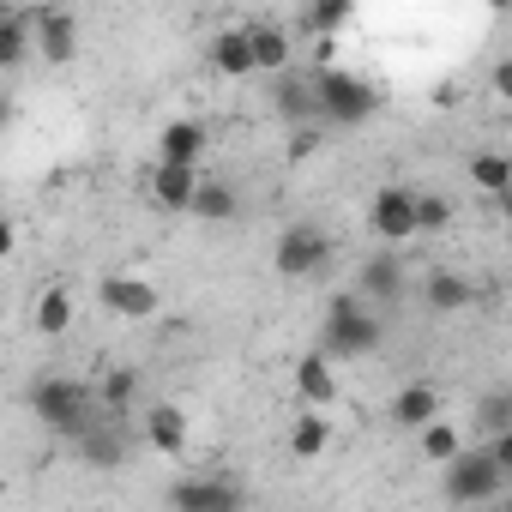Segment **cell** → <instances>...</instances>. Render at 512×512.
<instances>
[{"label":"cell","instance_id":"3957f363","mask_svg":"<svg viewBox=\"0 0 512 512\" xmlns=\"http://www.w3.org/2000/svg\"><path fill=\"white\" fill-rule=\"evenodd\" d=\"M308 85H314V121H326V127H362V121L380 109V97H374V85H368L362 73L314 67Z\"/></svg>","mask_w":512,"mask_h":512},{"label":"cell","instance_id":"f1b7e54d","mask_svg":"<svg viewBox=\"0 0 512 512\" xmlns=\"http://www.w3.org/2000/svg\"><path fill=\"white\" fill-rule=\"evenodd\" d=\"M476 428H482V434L512 428V392H488V398H476Z\"/></svg>","mask_w":512,"mask_h":512},{"label":"cell","instance_id":"7c38bea8","mask_svg":"<svg viewBox=\"0 0 512 512\" xmlns=\"http://www.w3.org/2000/svg\"><path fill=\"white\" fill-rule=\"evenodd\" d=\"M187 217H199V223L223 229V223H235V217H241V193H235L223 175H199V187H193V199H187Z\"/></svg>","mask_w":512,"mask_h":512},{"label":"cell","instance_id":"30bf717a","mask_svg":"<svg viewBox=\"0 0 512 512\" xmlns=\"http://www.w3.org/2000/svg\"><path fill=\"white\" fill-rule=\"evenodd\" d=\"M73 452H79V464H91V470H115V464H127V428H121V416H91L85 422V434H73Z\"/></svg>","mask_w":512,"mask_h":512},{"label":"cell","instance_id":"d4e9b609","mask_svg":"<svg viewBox=\"0 0 512 512\" xmlns=\"http://www.w3.org/2000/svg\"><path fill=\"white\" fill-rule=\"evenodd\" d=\"M428 416H440V392H434V386H422V380H416V386H404V392L392 398V422H398V428H410V434H416Z\"/></svg>","mask_w":512,"mask_h":512},{"label":"cell","instance_id":"8992f818","mask_svg":"<svg viewBox=\"0 0 512 512\" xmlns=\"http://www.w3.org/2000/svg\"><path fill=\"white\" fill-rule=\"evenodd\" d=\"M31 49H37L49 67H73V61H79V19H73L67 7L31 13Z\"/></svg>","mask_w":512,"mask_h":512},{"label":"cell","instance_id":"f546056e","mask_svg":"<svg viewBox=\"0 0 512 512\" xmlns=\"http://www.w3.org/2000/svg\"><path fill=\"white\" fill-rule=\"evenodd\" d=\"M13 247H19V229H13L7 211H0V260H13Z\"/></svg>","mask_w":512,"mask_h":512},{"label":"cell","instance_id":"7a4b0ae2","mask_svg":"<svg viewBox=\"0 0 512 512\" xmlns=\"http://www.w3.org/2000/svg\"><path fill=\"white\" fill-rule=\"evenodd\" d=\"M31 416H37L49 434L73 440V434H85V422L97 416V386L79 380V374H43V380L31 386Z\"/></svg>","mask_w":512,"mask_h":512},{"label":"cell","instance_id":"9a60e30c","mask_svg":"<svg viewBox=\"0 0 512 512\" xmlns=\"http://www.w3.org/2000/svg\"><path fill=\"white\" fill-rule=\"evenodd\" d=\"M272 109H278V121L308 127L314 121V85H308V73H296V67L272 73Z\"/></svg>","mask_w":512,"mask_h":512},{"label":"cell","instance_id":"9c48e42d","mask_svg":"<svg viewBox=\"0 0 512 512\" xmlns=\"http://www.w3.org/2000/svg\"><path fill=\"white\" fill-rule=\"evenodd\" d=\"M97 302H103L115 320H151V314L163 308L157 284H145V278H133V272H109V278L97 284Z\"/></svg>","mask_w":512,"mask_h":512},{"label":"cell","instance_id":"ac0fdd59","mask_svg":"<svg viewBox=\"0 0 512 512\" xmlns=\"http://www.w3.org/2000/svg\"><path fill=\"white\" fill-rule=\"evenodd\" d=\"M193 187H199V163H163V157H157V169H151V199H157L163 211H187Z\"/></svg>","mask_w":512,"mask_h":512},{"label":"cell","instance_id":"484cf974","mask_svg":"<svg viewBox=\"0 0 512 512\" xmlns=\"http://www.w3.org/2000/svg\"><path fill=\"white\" fill-rule=\"evenodd\" d=\"M31 61V13H0V73Z\"/></svg>","mask_w":512,"mask_h":512},{"label":"cell","instance_id":"603a6c76","mask_svg":"<svg viewBox=\"0 0 512 512\" xmlns=\"http://www.w3.org/2000/svg\"><path fill=\"white\" fill-rule=\"evenodd\" d=\"M332 446V422H326V410H302L296 422H290V458H302V464H314L320 452Z\"/></svg>","mask_w":512,"mask_h":512},{"label":"cell","instance_id":"2e32d148","mask_svg":"<svg viewBox=\"0 0 512 512\" xmlns=\"http://www.w3.org/2000/svg\"><path fill=\"white\" fill-rule=\"evenodd\" d=\"M296 392H302V404H314V410H332V404H338V368H332L326 350H308V356L296 362Z\"/></svg>","mask_w":512,"mask_h":512},{"label":"cell","instance_id":"d6a6232c","mask_svg":"<svg viewBox=\"0 0 512 512\" xmlns=\"http://www.w3.org/2000/svg\"><path fill=\"white\" fill-rule=\"evenodd\" d=\"M344 7H350V0H344Z\"/></svg>","mask_w":512,"mask_h":512},{"label":"cell","instance_id":"4316f807","mask_svg":"<svg viewBox=\"0 0 512 512\" xmlns=\"http://www.w3.org/2000/svg\"><path fill=\"white\" fill-rule=\"evenodd\" d=\"M458 446H464V434H458V428H452L446 416H428V422L416 428V452H422L428 464H446V458H452Z\"/></svg>","mask_w":512,"mask_h":512},{"label":"cell","instance_id":"4dcf8cb0","mask_svg":"<svg viewBox=\"0 0 512 512\" xmlns=\"http://www.w3.org/2000/svg\"><path fill=\"white\" fill-rule=\"evenodd\" d=\"M7 121H13V97L0 91V133H7Z\"/></svg>","mask_w":512,"mask_h":512},{"label":"cell","instance_id":"52a82bcc","mask_svg":"<svg viewBox=\"0 0 512 512\" xmlns=\"http://www.w3.org/2000/svg\"><path fill=\"white\" fill-rule=\"evenodd\" d=\"M410 193H416V187H404V181H386V187L368 199V229H374L386 247H398V241H416V211H410Z\"/></svg>","mask_w":512,"mask_h":512},{"label":"cell","instance_id":"ba28073f","mask_svg":"<svg viewBox=\"0 0 512 512\" xmlns=\"http://www.w3.org/2000/svg\"><path fill=\"white\" fill-rule=\"evenodd\" d=\"M404 290H410V266L398 260V253L392 247L386 253H368L362 272H356V296L374 302V308H392V302H404Z\"/></svg>","mask_w":512,"mask_h":512},{"label":"cell","instance_id":"8fae6325","mask_svg":"<svg viewBox=\"0 0 512 512\" xmlns=\"http://www.w3.org/2000/svg\"><path fill=\"white\" fill-rule=\"evenodd\" d=\"M247 494L235 488V482H223V476H187V482H175L169 488V506L175 512H235Z\"/></svg>","mask_w":512,"mask_h":512},{"label":"cell","instance_id":"83f0119b","mask_svg":"<svg viewBox=\"0 0 512 512\" xmlns=\"http://www.w3.org/2000/svg\"><path fill=\"white\" fill-rule=\"evenodd\" d=\"M410 211H416V235L452 229V199L446 193H410Z\"/></svg>","mask_w":512,"mask_h":512},{"label":"cell","instance_id":"e0dca14e","mask_svg":"<svg viewBox=\"0 0 512 512\" xmlns=\"http://www.w3.org/2000/svg\"><path fill=\"white\" fill-rule=\"evenodd\" d=\"M247 31V49H253V73H284L290 67V31L284 25H272V19H253V25H241Z\"/></svg>","mask_w":512,"mask_h":512},{"label":"cell","instance_id":"277c9868","mask_svg":"<svg viewBox=\"0 0 512 512\" xmlns=\"http://www.w3.org/2000/svg\"><path fill=\"white\" fill-rule=\"evenodd\" d=\"M506 470L488 458V446H458L446 464H440V494L452 500V506H488V500H500L506 494Z\"/></svg>","mask_w":512,"mask_h":512},{"label":"cell","instance_id":"d6986e66","mask_svg":"<svg viewBox=\"0 0 512 512\" xmlns=\"http://www.w3.org/2000/svg\"><path fill=\"white\" fill-rule=\"evenodd\" d=\"M464 175L494 199V211H506V193H512V157H506V151H476V157L464 163Z\"/></svg>","mask_w":512,"mask_h":512},{"label":"cell","instance_id":"7402d4cb","mask_svg":"<svg viewBox=\"0 0 512 512\" xmlns=\"http://www.w3.org/2000/svg\"><path fill=\"white\" fill-rule=\"evenodd\" d=\"M211 67L223 79H253V49H247V31L241 25H229V31L211 37Z\"/></svg>","mask_w":512,"mask_h":512},{"label":"cell","instance_id":"1f68e13d","mask_svg":"<svg viewBox=\"0 0 512 512\" xmlns=\"http://www.w3.org/2000/svg\"><path fill=\"white\" fill-rule=\"evenodd\" d=\"M482 7H488V13H506V7H512V0H482Z\"/></svg>","mask_w":512,"mask_h":512},{"label":"cell","instance_id":"4fadbf2b","mask_svg":"<svg viewBox=\"0 0 512 512\" xmlns=\"http://www.w3.org/2000/svg\"><path fill=\"white\" fill-rule=\"evenodd\" d=\"M73 320H79V296H73V284H49V290L31 302V332H37V338H67Z\"/></svg>","mask_w":512,"mask_h":512},{"label":"cell","instance_id":"cb8c5ba5","mask_svg":"<svg viewBox=\"0 0 512 512\" xmlns=\"http://www.w3.org/2000/svg\"><path fill=\"white\" fill-rule=\"evenodd\" d=\"M139 404V374L133 368H109L103 380H97V410L103 416H127Z\"/></svg>","mask_w":512,"mask_h":512},{"label":"cell","instance_id":"5bb4252c","mask_svg":"<svg viewBox=\"0 0 512 512\" xmlns=\"http://www.w3.org/2000/svg\"><path fill=\"white\" fill-rule=\"evenodd\" d=\"M422 302H428L434 320H452V314H470L476 308V284L458 278V272H428L422 278Z\"/></svg>","mask_w":512,"mask_h":512},{"label":"cell","instance_id":"5b68a950","mask_svg":"<svg viewBox=\"0 0 512 512\" xmlns=\"http://www.w3.org/2000/svg\"><path fill=\"white\" fill-rule=\"evenodd\" d=\"M326 266H332V235H326L320 223H290V229L278 235V247H272V272H278L284 284L326 278Z\"/></svg>","mask_w":512,"mask_h":512},{"label":"cell","instance_id":"44dd1931","mask_svg":"<svg viewBox=\"0 0 512 512\" xmlns=\"http://www.w3.org/2000/svg\"><path fill=\"white\" fill-rule=\"evenodd\" d=\"M205 145H211L205 121H169V127H163V139H157V157H163V163H199V157H205Z\"/></svg>","mask_w":512,"mask_h":512},{"label":"cell","instance_id":"6da1fadb","mask_svg":"<svg viewBox=\"0 0 512 512\" xmlns=\"http://www.w3.org/2000/svg\"><path fill=\"white\" fill-rule=\"evenodd\" d=\"M380 338H386V326H380L374 302H362L356 290H338V296L326 302L320 350H326L332 362H362V356H374V350H380Z\"/></svg>","mask_w":512,"mask_h":512},{"label":"cell","instance_id":"ffe728a7","mask_svg":"<svg viewBox=\"0 0 512 512\" xmlns=\"http://www.w3.org/2000/svg\"><path fill=\"white\" fill-rule=\"evenodd\" d=\"M145 440H151V452L181 458V452H187V416H181L175 404H151V410H145Z\"/></svg>","mask_w":512,"mask_h":512}]
</instances>
